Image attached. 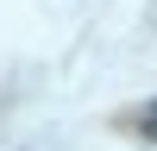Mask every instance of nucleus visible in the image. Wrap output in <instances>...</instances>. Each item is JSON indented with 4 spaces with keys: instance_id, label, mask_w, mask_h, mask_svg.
Returning <instances> with one entry per match:
<instances>
[{
    "instance_id": "f257e3e1",
    "label": "nucleus",
    "mask_w": 157,
    "mask_h": 151,
    "mask_svg": "<svg viewBox=\"0 0 157 151\" xmlns=\"http://www.w3.org/2000/svg\"><path fill=\"white\" fill-rule=\"evenodd\" d=\"M145 132H151V138H157V120H151V126H145Z\"/></svg>"
}]
</instances>
